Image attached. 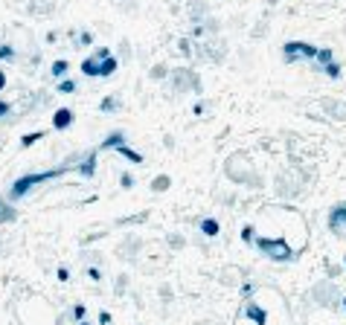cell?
Instances as JSON below:
<instances>
[{
    "label": "cell",
    "instance_id": "6da1fadb",
    "mask_svg": "<svg viewBox=\"0 0 346 325\" xmlns=\"http://www.w3.org/2000/svg\"><path fill=\"white\" fill-rule=\"evenodd\" d=\"M70 169H76L73 163H64V166H58V169H50V171H38V174H20L15 183L9 186V201L15 204V201H23L35 186H41V183H47V180H55V177H61V174H67Z\"/></svg>",
    "mask_w": 346,
    "mask_h": 325
},
{
    "label": "cell",
    "instance_id": "7a4b0ae2",
    "mask_svg": "<svg viewBox=\"0 0 346 325\" xmlns=\"http://www.w3.org/2000/svg\"><path fill=\"white\" fill-rule=\"evenodd\" d=\"M117 67H120V61L111 55V50L99 47L96 55H90V58L82 61V76H87V79H108V76L117 73Z\"/></svg>",
    "mask_w": 346,
    "mask_h": 325
},
{
    "label": "cell",
    "instance_id": "3957f363",
    "mask_svg": "<svg viewBox=\"0 0 346 325\" xmlns=\"http://www.w3.org/2000/svg\"><path fill=\"white\" fill-rule=\"evenodd\" d=\"M253 247H256L259 253H265L271 261H291V258H297V250L288 247V241H282V238L259 235V238H253Z\"/></svg>",
    "mask_w": 346,
    "mask_h": 325
},
{
    "label": "cell",
    "instance_id": "277c9868",
    "mask_svg": "<svg viewBox=\"0 0 346 325\" xmlns=\"http://www.w3.org/2000/svg\"><path fill=\"white\" fill-rule=\"evenodd\" d=\"M317 50H320V47H314V44H309V41H288V44L282 47V61H285V64L314 61Z\"/></svg>",
    "mask_w": 346,
    "mask_h": 325
},
{
    "label": "cell",
    "instance_id": "5b68a950",
    "mask_svg": "<svg viewBox=\"0 0 346 325\" xmlns=\"http://www.w3.org/2000/svg\"><path fill=\"white\" fill-rule=\"evenodd\" d=\"M346 229V201H341V204H335L329 209V232H344Z\"/></svg>",
    "mask_w": 346,
    "mask_h": 325
},
{
    "label": "cell",
    "instance_id": "8992f818",
    "mask_svg": "<svg viewBox=\"0 0 346 325\" xmlns=\"http://www.w3.org/2000/svg\"><path fill=\"white\" fill-rule=\"evenodd\" d=\"M73 122H76L73 108H58V110L52 113V131H67Z\"/></svg>",
    "mask_w": 346,
    "mask_h": 325
},
{
    "label": "cell",
    "instance_id": "52a82bcc",
    "mask_svg": "<svg viewBox=\"0 0 346 325\" xmlns=\"http://www.w3.org/2000/svg\"><path fill=\"white\" fill-rule=\"evenodd\" d=\"M96 157H99V151L93 148V151H87L85 154V163L82 166H76V171L82 174V177H93L96 174Z\"/></svg>",
    "mask_w": 346,
    "mask_h": 325
},
{
    "label": "cell",
    "instance_id": "ba28073f",
    "mask_svg": "<svg viewBox=\"0 0 346 325\" xmlns=\"http://www.w3.org/2000/svg\"><path fill=\"white\" fill-rule=\"evenodd\" d=\"M114 151H117V154H120V157H125L128 163H134V166H143V163H146V157L140 154V151H134V148H131L128 142H122V145H117Z\"/></svg>",
    "mask_w": 346,
    "mask_h": 325
},
{
    "label": "cell",
    "instance_id": "9c48e42d",
    "mask_svg": "<svg viewBox=\"0 0 346 325\" xmlns=\"http://www.w3.org/2000/svg\"><path fill=\"white\" fill-rule=\"evenodd\" d=\"M122 142H125V134H122V131H111V134L96 145V151H111V148H117V145H122Z\"/></svg>",
    "mask_w": 346,
    "mask_h": 325
},
{
    "label": "cell",
    "instance_id": "30bf717a",
    "mask_svg": "<svg viewBox=\"0 0 346 325\" xmlns=\"http://www.w3.org/2000/svg\"><path fill=\"white\" fill-rule=\"evenodd\" d=\"M198 229H201L207 238H215V235L221 232V223L215 221V218H209V215H207V218H201V221H198Z\"/></svg>",
    "mask_w": 346,
    "mask_h": 325
},
{
    "label": "cell",
    "instance_id": "8fae6325",
    "mask_svg": "<svg viewBox=\"0 0 346 325\" xmlns=\"http://www.w3.org/2000/svg\"><path fill=\"white\" fill-rule=\"evenodd\" d=\"M50 73H52V79H64V76L70 73V61L67 58H55L52 67H50Z\"/></svg>",
    "mask_w": 346,
    "mask_h": 325
},
{
    "label": "cell",
    "instance_id": "7c38bea8",
    "mask_svg": "<svg viewBox=\"0 0 346 325\" xmlns=\"http://www.w3.org/2000/svg\"><path fill=\"white\" fill-rule=\"evenodd\" d=\"M329 61H335V52H332L329 47H320V50H317V55H314V67L320 70V67H326Z\"/></svg>",
    "mask_w": 346,
    "mask_h": 325
},
{
    "label": "cell",
    "instance_id": "4fadbf2b",
    "mask_svg": "<svg viewBox=\"0 0 346 325\" xmlns=\"http://www.w3.org/2000/svg\"><path fill=\"white\" fill-rule=\"evenodd\" d=\"M15 218H17V212L12 209V204L0 198V223H12Z\"/></svg>",
    "mask_w": 346,
    "mask_h": 325
},
{
    "label": "cell",
    "instance_id": "5bb4252c",
    "mask_svg": "<svg viewBox=\"0 0 346 325\" xmlns=\"http://www.w3.org/2000/svg\"><path fill=\"white\" fill-rule=\"evenodd\" d=\"M47 137V131H32V134H23V137H20V148H32L35 142H38V139H44Z\"/></svg>",
    "mask_w": 346,
    "mask_h": 325
},
{
    "label": "cell",
    "instance_id": "9a60e30c",
    "mask_svg": "<svg viewBox=\"0 0 346 325\" xmlns=\"http://www.w3.org/2000/svg\"><path fill=\"white\" fill-rule=\"evenodd\" d=\"M99 110H102V113H114V110H120V99H117V96H105L102 102H99Z\"/></svg>",
    "mask_w": 346,
    "mask_h": 325
},
{
    "label": "cell",
    "instance_id": "2e32d148",
    "mask_svg": "<svg viewBox=\"0 0 346 325\" xmlns=\"http://www.w3.org/2000/svg\"><path fill=\"white\" fill-rule=\"evenodd\" d=\"M58 93H64V96H70V93H76V79H58Z\"/></svg>",
    "mask_w": 346,
    "mask_h": 325
},
{
    "label": "cell",
    "instance_id": "e0dca14e",
    "mask_svg": "<svg viewBox=\"0 0 346 325\" xmlns=\"http://www.w3.org/2000/svg\"><path fill=\"white\" fill-rule=\"evenodd\" d=\"M70 317H73L76 323H82V320L87 317V305H82V302H76V305L70 308Z\"/></svg>",
    "mask_w": 346,
    "mask_h": 325
},
{
    "label": "cell",
    "instance_id": "ac0fdd59",
    "mask_svg": "<svg viewBox=\"0 0 346 325\" xmlns=\"http://www.w3.org/2000/svg\"><path fill=\"white\" fill-rule=\"evenodd\" d=\"M17 52L15 47H9V44H0V61H15Z\"/></svg>",
    "mask_w": 346,
    "mask_h": 325
},
{
    "label": "cell",
    "instance_id": "d6986e66",
    "mask_svg": "<svg viewBox=\"0 0 346 325\" xmlns=\"http://www.w3.org/2000/svg\"><path fill=\"white\" fill-rule=\"evenodd\" d=\"M169 183H172V180H169L166 174H160V177H155V180H152V189H155V192H166V189H169Z\"/></svg>",
    "mask_w": 346,
    "mask_h": 325
},
{
    "label": "cell",
    "instance_id": "ffe728a7",
    "mask_svg": "<svg viewBox=\"0 0 346 325\" xmlns=\"http://www.w3.org/2000/svg\"><path fill=\"white\" fill-rule=\"evenodd\" d=\"M320 70H323L329 79H341V73H344V70H341V64H335V61H329L326 67H320Z\"/></svg>",
    "mask_w": 346,
    "mask_h": 325
},
{
    "label": "cell",
    "instance_id": "44dd1931",
    "mask_svg": "<svg viewBox=\"0 0 346 325\" xmlns=\"http://www.w3.org/2000/svg\"><path fill=\"white\" fill-rule=\"evenodd\" d=\"M134 183H137V180H134V174H128V171H122V177H120V186H122V189H134Z\"/></svg>",
    "mask_w": 346,
    "mask_h": 325
},
{
    "label": "cell",
    "instance_id": "7402d4cb",
    "mask_svg": "<svg viewBox=\"0 0 346 325\" xmlns=\"http://www.w3.org/2000/svg\"><path fill=\"white\" fill-rule=\"evenodd\" d=\"M253 232H256L253 226H242V241H244V244H247V247L253 244Z\"/></svg>",
    "mask_w": 346,
    "mask_h": 325
},
{
    "label": "cell",
    "instance_id": "603a6c76",
    "mask_svg": "<svg viewBox=\"0 0 346 325\" xmlns=\"http://www.w3.org/2000/svg\"><path fill=\"white\" fill-rule=\"evenodd\" d=\"M90 41H93V35H90V32H82V35H76V47H87Z\"/></svg>",
    "mask_w": 346,
    "mask_h": 325
},
{
    "label": "cell",
    "instance_id": "cb8c5ba5",
    "mask_svg": "<svg viewBox=\"0 0 346 325\" xmlns=\"http://www.w3.org/2000/svg\"><path fill=\"white\" fill-rule=\"evenodd\" d=\"M87 279L90 282H102V270L99 267H87Z\"/></svg>",
    "mask_w": 346,
    "mask_h": 325
},
{
    "label": "cell",
    "instance_id": "d4e9b609",
    "mask_svg": "<svg viewBox=\"0 0 346 325\" xmlns=\"http://www.w3.org/2000/svg\"><path fill=\"white\" fill-rule=\"evenodd\" d=\"M55 279H58V282H70V270L64 267V264H61V267L55 270Z\"/></svg>",
    "mask_w": 346,
    "mask_h": 325
},
{
    "label": "cell",
    "instance_id": "484cf974",
    "mask_svg": "<svg viewBox=\"0 0 346 325\" xmlns=\"http://www.w3.org/2000/svg\"><path fill=\"white\" fill-rule=\"evenodd\" d=\"M9 113H12V102L0 99V119H3V116H9Z\"/></svg>",
    "mask_w": 346,
    "mask_h": 325
},
{
    "label": "cell",
    "instance_id": "4316f807",
    "mask_svg": "<svg viewBox=\"0 0 346 325\" xmlns=\"http://www.w3.org/2000/svg\"><path fill=\"white\" fill-rule=\"evenodd\" d=\"M99 325H111V314H108V311L99 314Z\"/></svg>",
    "mask_w": 346,
    "mask_h": 325
},
{
    "label": "cell",
    "instance_id": "83f0119b",
    "mask_svg": "<svg viewBox=\"0 0 346 325\" xmlns=\"http://www.w3.org/2000/svg\"><path fill=\"white\" fill-rule=\"evenodd\" d=\"M242 296H244V299H250V296H253V285H244V288H242Z\"/></svg>",
    "mask_w": 346,
    "mask_h": 325
},
{
    "label": "cell",
    "instance_id": "f1b7e54d",
    "mask_svg": "<svg viewBox=\"0 0 346 325\" xmlns=\"http://www.w3.org/2000/svg\"><path fill=\"white\" fill-rule=\"evenodd\" d=\"M3 87H6V73L0 70V93H3Z\"/></svg>",
    "mask_w": 346,
    "mask_h": 325
},
{
    "label": "cell",
    "instance_id": "f546056e",
    "mask_svg": "<svg viewBox=\"0 0 346 325\" xmlns=\"http://www.w3.org/2000/svg\"><path fill=\"white\" fill-rule=\"evenodd\" d=\"M76 325H90V323H85V320H82V323H76Z\"/></svg>",
    "mask_w": 346,
    "mask_h": 325
},
{
    "label": "cell",
    "instance_id": "4dcf8cb0",
    "mask_svg": "<svg viewBox=\"0 0 346 325\" xmlns=\"http://www.w3.org/2000/svg\"><path fill=\"white\" fill-rule=\"evenodd\" d=\"M341 305H344V311H346V296H344V302H341Z\"/></svg>",
    "mask_w": 346,
    "mask_h": 325
},
{
    "label": "cell",
    "instance_id": "1f68e13d",
    "mask_svg": "<svg viewBox=\"0 0 346 325\" xmlns=\"http://www.w3.org/2000/svg\"><path fill=\"white\" fill-rule=\"evenodd\" d=\"M344 261H346V258H344Z\"/></svg>",
    "mask_w": 346,
    "mask_h": 325
}]
</instances>
